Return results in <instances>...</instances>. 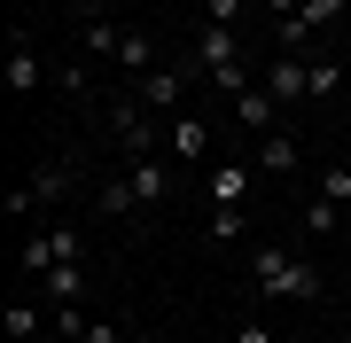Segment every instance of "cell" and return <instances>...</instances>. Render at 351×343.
<instances>
[{
  "label": "cell",
  "mask_w": 351,
  "mask_h": 343,
  "mask_svg": "<svg viewBox=\"0 0 351 343\" xmlns=\"http://www.w3.org/2000/svg\"><path fill=\"white\" fill-rule=\"evenodd\" d=\"M94 211H101V218H125V211H141V195H133V172L101 179V188H94Z\"/></svg>",
  "instance_id": "cell-13"
},
{
  "label": "cell",
  "mask_w": 351,
  "mask_h": 343,
  "mask_svg": "<svg viewBox=\"0 0 351 343\" xmlns=\"http://www.w3.org/2000/svg\"><path fill=\"white\" fill-rule=\"evenodd\" d=\"M211 86H219V94H234V102H242V94H250V63H226V71H211Z\"/></svg>",
  "instance_id": "cell-20"
},
{
  "label": "cell",
  "mask_w": 351,
  "mask_h": 343,
  "mask_svg": "<svg viewBox=\"0 0 351 343\" xmlns=\"http://www.w3.org/2000/svg\"><path fill=\"white\" fill-rule=\"evenodd\" d=\"M0 328H8V343H32V335H47V320H39V312L24 305V296H16V305H8V320H0Z\"/></svg>",
  "instance_id": "cell-17"
},
{
  "label": "cell",
  "mask_w": 351,
  "mask_h": 343,
  "mask_svg": "<svg viewBox=\"0 0 351 343\" xmlns=\"http://www.w3.org/2000/svg\"><path fill=\"white\" fill-rule=\"evenodd\" d=\"M242 234H250V227H242V203H226V211H211V250H234Z\"/></svg>",
  "instance_id": "cell-18"
},
{
  "label": "cell",
  "mask_w": 351,
  "mask_h": 343,
  "mask_svg": "<svg viewBox=\"0 0 351 343\" xmlns=\"http://www.w3.org/2000/svg\"><path fill=\"white\" fill-rule=\"evenodd\" d=\"M125 172H133V195H141V211H156L164 195H172V172H164L156 156H141V164H125Z\"/></svg>",
  "instance_id": "cell-12"
},
{
  "label": "cell",
  "mask_w": 351,
  "mask_h": 343,
  "mask_svg": "<svg viewBox=\"0 0 351 343\" xmlns=\"http://www.w3.org/2000/svg\"><path fill=\"white\" fill-rule=\"evenodd\" d=\"M32 343H71V335H63V328H47V335H32Z\"/></svg>",
  "instance_id": "cell-30"
},
{
  "label": "cell",
  "mask_w": 351,
  "mask_h": 343,
  "mask_svg": "<svg viewBox=\"0 0 351 343\" xmlns=\"http://www.w3.org/2000/svg\"><path fill=\"white\" fill-rule=\"evenodd\" d=\"M55 266H63V257H55V234H47V227L16 242V273H24V281H47Z\"/></svg>",
  "instance_id": "cell-7"
},
{
  "label": "cell",
  "mask_w": 351,
  "mask_h": 343,
  "mask_svg": "<svg viewBox=\"0 0 351 343\" xmlns=\"http://www.w3.org/2000/svg\"><path fill=\"white\" fill-rule=\"evenodd\" d=\"M250 281L265 296H297V305H320L328 296V281H320V266L304 250H289V242H265V250H250Z\"/></svg>",
  "instance_id": "cell-1"
},
{
  "label": "cell",
  "mask_w": 351,
  "mask_h": 343,
  "mask_svg": "<svg viewBox=\"0 0 351 343\" xmlns=\"http://www.w3.org/2000/svg\"><path fill=\"white\" fill-rule=\"evenodd\" d=\"M226 63H242V39L226 31V24H203V47H195V71L211 78V71H226Z\"/></svg>",
  "instance_id": "cell-8"
},
{
  "label": "cell",
  "mask_w": 351,
  "mask_h": 343,
  "mask_svg": "<svg viewBox=\"0 0 351 343\" xmlns=\"http://www.w3.org/2000/svg\"><path fill=\"white\" fill-rule=\"evenodd\" d=\"M250 172L258 164H219L203 188H211V211H226V203H250Z\"/></svg>",
  "instance_id": "cell-11"
},
{
  "label": "cell",
  "mask_w": 351,
  "mask_h": 343,
  "mask_svg": "<svg viewBox=\"0 0 351 343\" xmlns=\"http://www.w3.org/2000/svg\"><path fill=\"white\" fill-rule=\"evenodd\" d=\"M265 8H274V24H281V16H297V8H304V0H265Z\"/></svg>",
  "instance_id": "cell-29"
},
{
  "label": "cell",
  "mask_w": 351,
  "mask_h": 343,
  "mask_svg": "<svg viewBox=\"0 0 351 343\" xmlns=\"http://www.w3.org/2000/svg\"><path fill=\"white\" fill-rule=\"evenodd\" d=\"M78 47L101 55V63H117V47H125V24H110V16H78Z\"/></svg>",
  "instance_id": "cell-9"
},
{
  "label": "cell",
  "mask_w": 351,
  "mask_h": 343,
  "mask_svg": "<svg viewBox=\"0 0 351 343\" xmlns=\"http://www.w3.org/2000/svg\"><path fill=\"white\" fill-rule=\"evenodd\" d=\"M0 211H8V218H32L39 195H32V188H8V195H0Z\"/></svg>",
  "instance_id": "cell-24"
},
{
  "label": "cell",
  "mask_w": 351,
  "mask_h": 343,
  "mask_svg": "<svg viewBox=\"0 0 351 343\" xmlns=\"http://www.w3.org/2000/svg\"><path fill=\"white\" fill-rule=\"evenodd\" d=\"M203 16H211V24H226V31H234V16H242V0H203Z\"/></svg>",
  "instance_id": "cell-26"
},
{
  "label": "cell",
  "mask_w": 351,
  "mask_h": 343,
  "mask_svg": "<svg viewBox=\"0 0 351 343\" xmlns=\"http://www.w3.org/2000/svg\"><path fill=\"white\" fill-rule=\"evenodd\" d=\"M274 117H281V102H274V94H258V86H250V94L234 102V125H242V133H265Z\"/></svg>",
  "instance_id": "cell-15"
},
{
  "label": "cell",
  "mask_w": 351,
  "mask_h": 343,
  "mask_svg": "<svg viewBox=\"0 0 351 343\" xmlns=\"http://www.w3.org/2000/svg\"><path fill=\"white\" fill-rule=\"evenodd\" d=\"M265 94H274L281 110L304 102V94H313V63H304V55H274V63H265Z\"/></svg>",
  "instance_id": "cell-4"
},
{
  "label": "cell",
  "mask_w": 351,
  "mask_h": 343,
  "mask_svg": "<svg viewBox=\"0 0 351 343\" xmlns=\"http://www.w3.org/2000/svg\"><path fill=\"white\" fill-rule=\"evenodd\" d=\"M164 140H172L180 164H203V156H211V125H203V117H172V133H164Z\"/></svg>",
  "instance_id": "cell-10"
},
{
  "label": "cell",
  "mask_w": 351,
  "mask_h": 343,
  "mask_svg": "<svg viewBox=\"0 0 351 343\" xmlns=\"http://www.w3.org/2000/svg\"><path fill=\"white\" fill-rule=\"evenodd\" d=\"M39 289H47V296H78V257H63V266L39 281Z\"/></svg>",
  "instance_id": "cell-22"
},
{
  "label": "cell",
  "mask_w": 351,
  "mask_h": 343,
  "mask_svg": "<svg viewBox=\"0 0 351 343\" xmlns=\"http://www.w3.org/2000/svg\"><path fill=\"white\" fill-rule=\"evenodd\" d=\"M101 133L117 140V156H125V164L156 156V125H149V110H141V94H133V86H117L110 102H101Z\"/></svg>",
  "instance_id": "cell-2"
},
{
  "label": "cell",
  "mask_w": 351,
  "mask_h": 343,
  "mask_svg": "<svg viewBox=\"0 0 351 343\" xmlns=\"http://www.w3.org/2000/svg\"><path fill=\"white\" fill-rule=\"evenodd\" d=\"M78 343H125V328H117V320H86V328H78Z\"/></svg>",
  "instance_id": "cell-25"
},
{
  "label": "cell",
  "mask_w": 351,
  "mask_h": 343,
  "mask_svg": "<svg viewBox=\"0 0 351 343\" xmlns=\"http://www.w3.org/2000/svg\"><path fill=\"white\" fill-rule=\"evenodd\" d=\"M39 86H47V63H39V47L16 31L8 39V94H39Z\"/></svg>",
  "instance_id": "cell-5"
},
{
  "label": "cell",
  "mask_w": 351,
  "mask_h": 343,
  "mask_svg": "<svg viewBox=\"0 0 351 343\" xmlns=\"http://www.w3.org/2000/svg\"><path fill=\"white\" fill-rule=\"evenodd\" d=\"M328 203H351V172H328Z\"/></svg>",
  "instance_id": "cell-28"
},
{
  "label": "cell",
  "mask_w": 351,
  "mask_h": 343,
  "mask_svg": "<svg viewBox=\"0 0 351 343\" xmlns=\"http://www.w3.org/2000/svg\"><path fill=\"white\" fill-rule=\"evenodd\" d=\"M336 16H343V0H304L297 24H304V31H320V24H336Z\"/></svg>",
  "instance_id": "cell-19"
},
{
  "label": "cell",
  "mask_w": 351,
  "mask_h": 343,
  "mask_svg": "<svg viewBox=\"0 0 351 343\" xmlns=\"http://www.w3.org/2000/svg\"><path fill=\"white\" fill-rule=\"evenodd\" d=\"M258 172L265 179H289V172H297V140H289V133H265L258 140Z\"/></svg>",
  "instance_id": "cell-14"
},
{
  "label": "cell",
  "mask_w": 351,
  "mask_h": 343,
  "mask_svg": "<svg viewBox=\"0 0 351 343\" xmlns=\"http://www.w3.org/2000/svg\"><path fill=\"white\" fill-rule=\"evenodd\" d=\"M24 188L39 195V211H47V203H63V195L78 188V164H71V156H47V164H39V172L24 179Z\"/></svg>",
  "instance_id": "cell-6"
},
{
  "label": "cell",
  "mask_w": 351,
  "mask_h": 343,
  "mask_svg": "<svg viewBox=\"0 0 351 343\" xmlns=\"http://www.w3.org/2000/svg\"><path fill=\"white\" fill-rule=\"evenodd\" d=\"M117 71H125V78H149V71H156V39H149V31H125V47H117Z\"/></svg>",
  "instance_id": "cell-16"
},
{
  "label": "cell",
  "mask_w": 351,
  "mask_h": 343,
  "mask_svg": "<svg viewBox=\"0 0 351 343\" xmlns=\"http://www.w3.org/2000/svg\"><path fill=\"white\" fill-rule=\"evenodd\" d=\"M188 78H203L195 55H188V63H156L149 78H133V94H141V110H172L180 94H188Z\"/></svg>",
  "instance_id": "cell-3"
},
{
  "label": "cell",
  "mask_w": 351,
  "mask_h": 343,
  "mask_svg": "<svg viewBox=\"0 0 351 343\" xmlns=\"http://www.w3.org/2000/svg\"><path fill=\"white\" fill-rule=\"evenodd\" d=\"M141 343H164V335H156V328H149V335H141Z\"/></svg>",
  "instance_id": "cell-31"
},
{
  "label": "cell",
  "mask_w": 351,
  "mask_h": 343,
  "mask_svg": "<svg viewBox=\"0 0 351 343\" xmlns=\"http://www.w3.org/2000/svg\"><path fill=\"white\" fill-rule=\"evenodd\" d=\"M336 211H343V203H328V195H313V203H304V227H313V234H336Z\"/></svg>",
  "instance_id": "cell-21"
},
{
  "label": "cell",
  "mask_w": 351,
  "mask_h": 343,
  "mask_svg": "<svg viewBox=\"0 0 351 343\" xmlns=\"http://www.w3.org/2000/svg\"><path fill=\"white\" fill-rule=\"evenodd\" d=\"M313 94L328 102V94H343V63H313Z\"/></svg>",
  "instance_id": "cell-23"
},
{
  "label": "cell",
  "mask_w": 351,
  "mask_h": 343,
  "mask_svg": "<svg viewBox=\"0 0 351 343\" xmlns=\"http://www.w3.org/2000/svg\"><path fill=\"white\" fill-rule=\"evenodd\" d=\"M234 343H274V328L265 320H234Z\"/></svg>",
  "instance_id": "cell-27"
}]
</instances>
